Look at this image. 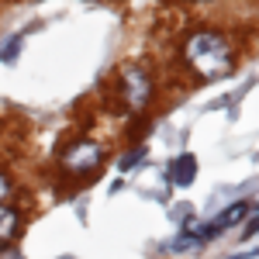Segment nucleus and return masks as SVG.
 Returning <instances> with one entry per match:
<instances>
[{"instance_id": "f257e3e1", "label": "nucleus", "mask_w": 259, "mask_h": 259, "mask_svg": "<svg viewBox=\"0 0 259 259\" xmlns=\"http://www.w3.org/2000/svg\"><path fill=\"white\" fill-rule=\"evenodd\" d=\"M183 52H187L190 66L197 69L204 80H221V76H228V69H232L228 41L221 38V35H214V31H197V35H190Z\"/></svg>"}, {"instance_id": "39448f33", "label": "nucleus", "mask_w": 259, "mask_h": 259, "mask_svg": "<svg viewBox=\"0 0 259 259\" xmlns=\"http://www.w3.org/2000/svg\"><path fill=\"white\" fill-rule=\"evenodd\" d=\"M194 173H197V159H194V156H180V159H173V166H169V180H173L177 187H187V183L194 180Z\"/></svg>"}, {"instance_id": "423d86ee", "label": "nucleus", "mask_w": 259, "mask_h": 259, "mask_svg": "<svg viewBox=\"0 0 259 259\" xmlns=\"http://www.w3.org/2000/svg\"><path fill=\"white\" fill-rule=\"evenodd\" d=\"M14 228H18V214L14 211H4L0 207V242H7L14 235Z\"/></svg>"}, {"instance_id": "6e6552de", "label": "nucleus", "mask_w": 259, "mask_h": 259, "mask_svg": "<svg viewBox=\"0 0 259 259\" xmlns=\"http://www.w3.org/2000/svg\"><path fill=\"white\" fill-rule=\"evenodd\" d=\"M7 190H11L7 187V177H0V197H7Z\"/></svg>"}, {"instance_id": "0eeeda50", "label": "nucleus", "mask_w": 259, "mask_h": 259, "mask_svg": "<svg viewBox=\"0 0 259 259\" xmlns=\"http://www.w3.org/2000/svg\"><path fill=\"white\" fill-rule=\"evenodd\" d=\"M256 232H259V211H256V214H252V221L245 225V235H256Z\"/></svg>"}, {"instance_id": "20e7f679", "label": "nucleus", "mask_w": 259, "mask_h": 259, "mask_svg": "<svg viewBox=\"0 0 259 259\" xmlns=\"http://www.w3.org/2000/svg\"><path fill=\"white\" fill-rule=\"evenodd\" d=\"M245 211H249V204L245 200H239L235 207H228L225 214H221L214 225H207V228H197V239H211V235H218V232H225V228H232V225H239L242 218H245Z\"/></svg>"}, {"instance_id": "f03ea898", "label": "nucleus", "mask_w": 259, "mask_h": 259, "mask_svg": "<svg viewBox=\"0 0 259 259\" xmlns=\"http://www.w3.org/2000/svg\"><path fill=\"white\" fill-rule=\"evenodd\" d=\"M121 83H124V97H128V104L139 111V107H145L149 104V76L142 73V69H124V76H121Z\"/></svg>"}, {"instance_id": "7ed1b4c3", "label": "nucleus", "mask_w": 259, "mask_h": 259, "mask_svg": "<svg viewBox=\"0 0 259 259\" xmlns=\"http://www.w3.org/2000/svg\"><path fill=\"white\" fill-rule=\"evenodd\" d=\"M100 162V149L94 142H80V145H73L69 152H66V169H73V173H87V169H94Z\"/></svg>"}]
</instances>
